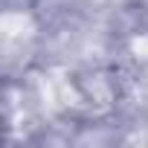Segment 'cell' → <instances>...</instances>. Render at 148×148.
<instances>
[]
</instances>
